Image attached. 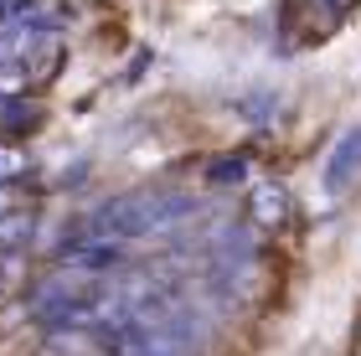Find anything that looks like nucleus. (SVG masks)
Returning a JSON list of instances; mask_svg holds the SVG:
<instances>
[{"label":"nucleus","mask_w":361,"mask_h":356,"mask_svg":"<svg viewBox=\"0 0 361 356\" xmlns=\"http://www.w3.org/2000/svg\"><path fill=\"white\" fill-rule=\"evenodd\" d=\"M191 217H196V197H186V191H129V197H114L88 217V238L124 248V243L171 238Z\"/></svg>","instance_id":"obj_1"},{"label":"nucleus","mask_w":361,"mask_h":356,"mask_svg":"<svg viewBox=\"0 0 361 356\" xmlns=\"http://www.w3.org/2000/svg\"><path fill=\"white\" fill-rule=\"evenodd\" d=\"M356 176H361V129H346L341 145H336V155H331V166H325V186L331 191H351Z\"/></svg>","instance_id":"obj_2"},{"label":"nucleus","mask_w":361,"mask_h":356,"mask_svg":"<svg viewBox=\"0 0 361 356\" xmlns=\"http://www.w3.org/2000/svg\"><path fill=\"white\" fill-rule=\"evenodd\" d=\"M248 217L258 222V228H279V222L289 217V197H284V186L258 181V186L248 191Z\"/></svg>","instance_id":"obj_3"},{"label":"nucleus","mask_w":361,"mask_h":356,"mask_svg":"<svg viewBox=\"0 0 361 356\" xmlns=\"http://www.w3.org/2000/svg\"><path fill=\"white\" fill-rule=\"evenodd\" d=\"M31 233H37V212H31V207H11V212L0 217V248H26Z\"/></svg>","instance_id":"obj_4"},{"label":"nucleus","mask_w":361,"mask_h":356,"mask_svg":"<svg viewBox=\"0 0 361 356\" xmlns=\"http://www.w3.org/2000/svg\"><path fill=\"white\" fill-rule=\"evenodd\" d=\"M31 171V155L21 150V145H11V140H0V181L6 186H16L21 176Z\"/></svg>","instance_id":"obj_5"},{"label":"nucleus","mask_w":361,"mask_h":356,"mask_svg":"<svg viewBox=\"0 0 361 356\" xmlns=\"http://www.w3.org/2000/svg\"><path fill=\"white\" fill-rule=\"evenodd\" d=\"M26 279V248H0V295L21 289Z\"/></svg>","instance_id":"obj_6"},{"label":"nucleus","mask_w":361,"mask_h":356,"mask_svg":"<svg viewBox=\"0 0 361 356\" xmlns=\"http://www.w3.org/2000/svg\"><path fill=\"white\" fill-rule=\"evenodd\" d=\"M11 207H21V197H16V186H6V181H0V217H6Z\"/></svg>","instance_id":"obj_7"},{"label":"nucleus","mask_w":361,"mask_h":356,"mask_svg":"<svg viewBox=\"0 0 361 356\" xmlns=\"http://www.w3.org/2000/svg\"><path fill=\"white\" fill-rule=\"evenodd\" d=\"M346 6H351V0H331V11H346Z\"/></svg>","instance_id":"obj_8"}]
</instances>
